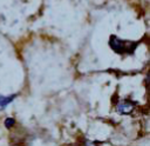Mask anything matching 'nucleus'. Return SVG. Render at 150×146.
Returning a JSON list of instances; mask_svg holds the SVG:
<instances>
[{
	"label": "nucleus",
	"instance_id": "1",
	"mask_svg": "<svg viewBox=\"0 0 150 146\" xmlns=\"http://www.w3.org/2000/svg\"><path fill=\"white\" fill-rule=\"evenodd\" d=\"M109 46L110 48L116 53V54H134L138 42L137 41H130V40H124V39H120L116 35H111L109 38Z\"/></svg>",
	"mask_w": 150,
	"mask_h": 146
},
{
	"label": "nucleus",
	"instance_id": "2",
	"mask_svg": "<svg viewBox=\"0 0 150 146\" xmlns=\"http://www.w3.org/2000/svg\"><path fill=\"white\" fill-rule=\"evenodd\" d=\"M136 106V102L131 101V100H128V99H124V100H121L117 106H116V110L118 113H122V114H129L132 112V110L135 108Z\"/></svg>",
	"mask_w": 150,
	"mask_h": 146
},
{
	"label": "nucleus",
	"instance_id": "3",
	"mask_svg": "<svg viewBox=\"0 0 150 146\" xmlns=\"http://www.w3.org/2000/svg\"><path fill=\"white\" fill-rule=\"evenodd\" d=\"M15 98V95H11V97H4V95H0V110L5 108L9 102L13 101V99Z\"/></svg>",
	"mask_w": 150,
	"mask_h": 146
},
{
	"label": "nucleus",
	"instance_id": "4",
	"mask_svg": "<svg viewBox=\"0 0 150 146\" xmlns=\"http://www.w3.org/2000/svg\"><path fill=\"white\" fill-rule=\"evenodd\" d=\"M14 124H15V120H14L13 118H6V120H5V126H6V128L13 127Z\"/></svg>",
	"mask_w": 150,
	"mask_h": 146
},
{
	"label": "nucleus",
	"instance_id": "5",
	"mask_svg": "<svg viewBox=\"0 0 150 146\" xmlns=\"http://www.w3.org/2000/svg\"><path fill=\"white\" fill-rule=\"evenodd\" d=\"M76 146H94L93 144H90V142H88V141H86L84 144H81V145H76Z\"/></svg>",
	"mask_w": 150,
	"mask_h": 146
}]
</instances>
